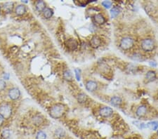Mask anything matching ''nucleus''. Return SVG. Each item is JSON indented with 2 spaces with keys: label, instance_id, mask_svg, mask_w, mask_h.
<instances>
[{
  "label": "nucleus",
  "instance_id": "c85d7f7f",
  "mask_svg": "<svg viewBox=\"0 0 158 139\" xmlns=\"http://www.w3.org/2000/svg\"><path fill=\"white\" fill-rule=\"evenodd\" d=\"M143 57L141 56V55L140 54H134L132 56V59L134 60H142Z\"/></svg>",
  "mask_w": 158,
  "mask_h": 139
},
{
  "label": "nucleus",
  "instance_id": "aec40b11",
  "mask_svg": "<svg viewBox=\"0 0 158 139\" xmlns=\"http://www.w3.org/2000/svg\"><path fill=\"white\" fill-rule=\"evenodd\" d=\"M32 122L37 126L41 125L44 122V118L41 115H35L32 118Z\"/></svg>",
  "mask_w": 158,
  "mask_h": 139
},
{
  "label": "nucleus",
  "instance_id": "4be33fe9",
  "mask_svg": "<svg viewBox=\"0 0 158 139\" xmlns=\"http://www.w3.org/2000/svg\"><path fill=\"white\" fill-rule=\"evenodd\" d=\"M13 7H14V3L13 2H7L4 5V10L6 12L10 13L11 11H12Z\"/></svg>",
  "mask_w": 158,
  "mask_h": 139
},
{
  "label": "nucleus",
  "instance_id": "f8f14e48",
  "mask_svg": "<svg viewBox=\"0 0 158 139\" xmlns=\"http://www.w3.org/2000/svg\"><path fill=\"white\" fill-rule=\"evenodd\" d=\"M110 103L113 106H115V107H119V106H120L121 104L122 103V99L121 97L118 96H115L110 98Z\"/></svg>",
  "mask_w": 158,
  "mask_h": 139
},
{
  "label": "nucleus",
  "instance_id": "ddd939ff",
  "mask_svg": "<svg viewBox=\"0 0 158 139\" xmlns=\"http://www.w3.org/2000/svg\"><path fill=\"white\" fill-rule=\"evenodd\" d=\"M146 79L148 82H153L157 79V74L153 70H149L146 72Z\"/></svg>",
  "mask_w": 158,
  "mask_h": 139
},
{
  "label": "nucleus",
  "instance_id": "f257e3e1",
  "mask_svg": "<svg viewBox=\"0 0 158 139\" xmlns=\"http://www.w3.org/2000/svg\"><path fill=\"white\" fill-rule=\"evenodd\" d=\"M65 113V108L63 105L60 103L55 104L51 108L49 115L53 119H60Z\"/></svg>",
  "mask_w": 158,
  "mask_h": 139
},
{
  "label": "nucleus",
  "instance_id": "dca6fc26",
  "mask_svg": "<svg viewBox=\"0 0 158 139\" xmlns=\"http://www.w3.org/2000/svg\"><path fill=\"white\" fill-rule=\"evenodd\" d=\"M120 12H121V9L119 7H114L111 9V10H110V16H111L112 18H117V17L119 15V14H120Z\"/></svg>",
  "mask_w": 158,
  "mask_h": 139
},
{
  "label": "nucleus",
  "instance_id": "6ab92c4d",
  "mask_svg": "<svg viewBox=\"0 0 158 139\" xmlns=\"http://www.w3.org/2000/svg\"><path fill=\"white\" fill-rule=\"evenodd\" d=\"M146 127L152 131H157L158 129V122L151 121L146 124Z\"/></svg>",
  "mask_w": 158,
  "mask_h": 139
},
{
  "label": "nucleus",
  "instance_id": "20e7f679",
  "mask_svg": "<svg viewBox=\"0 0 158 139\" xmlns=\"http://www.w3.org/2000/svg\"><path fill=\"white\" fill-rule=\"evenodd\" d=\"M12 115V108L8 103H3L0 106V115L4 119H8Z\"/></svg>",
  "mask_w": 158,
  "mask_h": 139
},
{
  "label": "nucleus",
  "instance_id": "6e6552de",
  "mask_svg": "<svg viewBox=\"0 0 158 139\" xmlns=\"http://www.w3.org/2000/svg\"><path fill=\"white\" fill-rule=\"evenodd\" d=\"M66 45L69 50L73 51H75L76 49H77L79 44H78V41L76 40L75 39L70 38V39H68V40L66 41Z\"/></svg>",
  "mask_w": 158,
  "mask_h": 139
},
{
  "label": "nucleus",
  "instance_id": "2eb2a0df",
  "mask_svg": "<svg viewBox=\"0 0 158 139\" xmlns=\"http://www.w3.org/2000/svg\"><path fill=\"white\" fill-rule=\"evenodd\" d=\"M35 9L38 12H43L46 9V3L44 1H37L35 3Z\"/></svg>",
  "mask_w": 158,
  "mask_h": 139
},
{
  "label": "nucleus",
  "instance_id": "0eeeda50",
  "mask_svg": "<svg viewBox=\"0 0 158 139\" xmlns=\"http://www.w3.org/2000/svg\"><path fill=\"white\" fill-rule=\"evenodd\" d=\"M9 96L12 100H16L20 97V91L18 88L13 87L9 89Z\"/></svg>",
  "mask_w": 158,
  "mask_h": 139
},
{
  "label": "nucleus",
  "instance_id": "7ed1b4c3",
  "mask_svg": "<svg viewBox=\"0 0 158 139\" xmlns=\"http://www.w3.org/2000/svg\"><path fill=\"white\" fill-rule=\"evenodd\" d=\"M134 39L131 37H125L120 40L119 47L124 51H128L134 47Z\"/></svg>",
  "mask_w": 158,
  "mask_h": 139
},
{
  "label": "nucleus",
  "instance_id": "4468645a",
  "mask_svg": "<svg viewBox=\"0 0 158 139\" xmlns=\"http://www.w3.org/2000/svg\"><path fill=\"white\" fill-rule=\"evenodd\" d=\"M27 11L26 7L24 4H19L16 8V14L18 16H23Z\"/></svg>",
  "mask_w": 158,
  "mask_h": 139
},
{
  "label": "nucleus",
  "instance_id": "393cba45",
  "mask_svg": "<svg viewBox=\"0 0 158 139\" xmlns=\"http://www.w3.org/2000/svg\"><path fill=\"white\" fill-rule=\"evenodd\" d=\"M10 135H11L10 130L8 129H4V130L2 131V132H1V136H2L3 138L5 139L9 138V136H10Z\"/></svg>",
  "mask_w": 158,
  "mask_h": 139
},
{
  "label": "nucleus",
  "instance_id": "1a4fd4ad",
  "mask_svg": "<svg viewBox=\"0 0 158 139\" xmlns=\"http://www.w3.org/2000/svg\"><path fill=\"white\" fill-rule=\"evenodd\" d=\"M148 108L146 105H141L140 106H138L137 108L136 111V115L137 117H143L147 114Z\"/></svg>",
  "mask_w": 158,
  "mask_h": 139
},
{
  "label": "nucleus",
  "instance_id": "9b49d317",
  "mask_svg": "<svg viewBox=\"0 0 158 139\" xmlns=\"http://www.w3.org/2000/svg\"><path fill=\"white\" fill-rule=\"evenodd\" d=\"M94 20L95 23L98 25H103L106 22V19L102 14H95L94 16Z\"/></svg>",
  "mask_w": 158,
  "mask_h": 139
},
{
  "label": "nucleus",
  "instance_id": "72a5a7b5",
  "mask_svg": "<svg viewBox=\"0 0 158 139\" xmlns=\"http://www.w3.org/2000/svg\"><path fill=\"white\" fill-rule=\"evenodd\" d=\"M157 136H158V129H157Z\"/></svg>",
  "mask_w": 158,
  "mask_h": 139
},
{
  "label": "nucleus",
  "instance_id": "9d476101",
  "mask_svg": "<svg viewBox=\"0 0 158 139\" xmlns=\"http://www.w3.org/2000/svg\"><path fill=\"white\" fill-rule=\"evenodd\" d=\"M86 89L89 92H94L98 88V84L96 82L93 80H89L85 84Z\"/></svg>",
  "mask_w": 158,
  "mask_h": 139
},
{
  "label": "nucleus",
  "instance_id": "423d86ee",
  "mask_svg": "<svg viewBox=\"0 0 158 139\" xmlns=\"http://www.w3.org/2000/svg\"><path fill=\"white\" fill-rule=\"evenodd\" d=\"M102 40L101 38L98 35H94L91 38L90 41H89V44H90L91 47L94 49H97L98 47H100L101 46Z\"/></svg>",
  "mask_w": 158,
  "mask_h": 139
},
{
  "label": "nucleus",
  "instance_id": "bb28decb",
  "mask_svg": "<svg viewBox=\"0 0 158 139\" xmlns=\"http://www.w3.org/2000/svg\"><path fill=\"white\" fill-rule=\"evenodd\" d=\"M134 123L136 124V126H137V127L141 129H143L146 127V124H144L143 122H140V121H136V122H134Z\"/></svg>",
  "mask_w": 158,
  "mask_h": 139
},
{
  "label": "nucleus",
  "instance_id": "5701e85b",
  "mask_svg": "<svg viewBox=\"0 0 158 139\" xmlns=\"http://www.w3.org/2000/svg\"><path fill=\"white\" fill-rule=\"evenodd\" d=\"M47 135L43 131H39L36 134V139H47Z\"/></svg>",
  "mask_w": 158,
  "mask_h": 139
},
{
  "label": "nucleus",
  "instance_id": "39448f33",
  "mask_svg": "<svg viewBox=\"0 0 158 139\" xmlns=\"http://www.w3.org/2000/svg\"><path fill=\"white\" fill-rule=\"evenodd\" d=\"M114 110L112 108L108 107V106H104L100 108L99 110V115L102 117L108 118L113 115Z\"/></svg>",
  "mask_w": 158,
  "mask_h": 139
},
{
  "label": "nucleus",
  "instance_id": "a211bd4d",
  "mask_svg": "<svg viewBox=\"0 0 158 139\" xmlns=\"http://www.w3.org/2000/svg\"><path fill=\"white\" fill-rule=\"evenodd\" d=\"M43 15L45 18L49 19L53 16V15H54V11H53V9H51V8L46 7V9L43 11Z\"/></svg>",
  "mask_w": 158,
  "mask_h": 139
},
{
  "label": "nucleus",
  "instance_id": "473e14b6",
  "mask_svg": "<svg viewBox=\"0 0 158 139\" xmlns=\"http://www.w3.org/2000/svg\"><path fill=\"white\" fill-rule=\"evenodd\" d=\"M4 122V118L0 115V126H1L3 124Z\"/></svg>",
  "mask_w": 158,
  "mask_h": 139
},
{
  "label": "nucleus",
  "instance_id": "f3484780",
  "mask_svg": "<svg viewBox=\"0 0 158 139\" xmlns=\"http://www.w3.org/2000/svg\"><path fill=\"white\" fill-rule=\"evenodd\" d=\"M63 76L64 79L68 82L73 80V75H72V72L70 70L68 69L65 70L63 74Z\"/></svg>",
  "mask_w": 158,
  "mask_h": 139
},
{
  "label": "nucleus",
  "instance_id": "cd10ccee",
  "mask_svg": "<svg viewBox=\"0 0 158 139\" xmlns=\"http://www.w3.org/2000/svg\"><path fill=\"white\" fill-rule=\"evenodd\" d=\"M75 77L77 79V81H80L81 80V71L79 69H75Z\"/></svg>",
  "mask_w": 158,
  "mask_h": 139
},
{
  "label": "nucleus",
  "instance_id": "c9c22d12",
  "mask_svg": "<svg viewBox=\"0 0 158 139\" xmlns=\"http://www.w3.org/2000/svg\"><path fill=\"white\" fill-rule=\"evenodd\" d=\"M92 139H97V138H92Z\"/></svg>",
  "mask_w": 158,
  "mask_h": 139
},
{
  "label": "nucleus",
  "instance_id": "7c9ffc66",
  "mask_svg": "<svg viewBox=\"0 0 158 139\" xmlns=\"http://www.w3.org/2000/svg\"><path fill=\"white\" fill-rule=\"evenodd\" d=\"M150 65L153 68L157 67V63H155V61H150Z\"/></svg>",
  "mask_w": 158,
  "mask_h": 139
},
{
  "label": "nucleus",
  "instance_id": "f03ea898",
  "mask_svg": "<svg viewBox=\"0 0 158 139\" xmlns=\"http://www.w3.org/2000/svg\"><path fill=\"white\" fill-rule=\"evenodd\" d=\"M141 47L142 50L146 52H151L155 48V41L151 38H146L143 39L141 43Z\"/></svg>",
  "mask_w": 158,
  "mask_h": 139
},
{
  "label": "nucleus",
  "instance_id": "b1692460",
  "mask_svg": "<svg viewBox=\"0 0 158 139\" xmlns=\"http://www.w3.org/2000/svg\"><path fill=\"white\" fill-rule=\"evenodd\" d=\"M55 135L58 138H63L66 135V131H65L63 129H56L55 131Z\"/></svg>",
  "mask_w": 158,
  "mask_h": 139
},
{
  "label": "nucleus",
  "instance_id": "c756f323",
  "mask_svg": "<svg viewBox=\"0 0 158 139\" xmlns=\"http://www.w3.org/2000/svg\"><path fill=\"white\" fill-rule=\"evenodd\" d=\"M6 87H7L6 82L4 79H0V91L4 90Z\"/></svg>",
  "mask_w": 158,
  "mask_h": 139
},
{
  "label": "nucleus",
  "instance_id": "2f4dec72",
  "mask_svg": "<svg viewBox=\"0 0 158 139\" xmlns=\"http://www.w3.org/2000/svg\"><path fill=\"white\" fill-rule=\"evenodd\" d=\"M9 77H10V75H9V73H5L4 75V79L8 80V79H9Z\"/></svg>",
  "mask_w": 158,
  "mask_h": 139
},
{
  "label": "nucleus",
  "instance_id": "e433bc0d",
  "mask_svg": "<svg viewBox=\"0 0 158 139\" xmlns=\"http://www.w3.org/2000/svg\"><path fill=\"white\" fill-rule=\"evenodd\" d=\"M155 139H158V138H155Z\"/></svg>",
  "mask_w": 158,
  "mask_h": 139
},
{
  "label": "nucleus",
  "instance_id": "a878e982",
  "mask_svg": "<svg viewBox=\"0 0 158 139\" xmlns=\"http://www.w3.org/2000/svg\"><path fill=\"white\" fill-rule=\"evenodd\" d=\"M101 5L104 7L105 9H109L112 7L113 5V2L111 1H104L101 3Z\"/></svg>",
  "mask_w": 158,
  "mask_h": 139
},
{
  "label": "nucleus",
  "instance_id": "f704fd0d",
  "mask_svg": "<svg viewBox=\"0 0 158 139\" xmlns=\"http://www.w3.org/2000/svg\"><path fill=\"white\" fill-rule=\"evenodd\" d=\"M0 10H1V7H0Z\"/></svg>",
  "mask_w": 158,
  "mask_h": 139
},
{
  "label": "nucleus",
  "instance_id": "412c9836",
  "mask_svg": "<svg viewBox=\"0 0 158 139\" xmlns=\"http://www.w3.org/2000/svg\"><path fill=\"white\" fill-rule=\"evenodd\" d=\"M77 101L79 103H84L87 100V96L86 94L84 93H79V94L77 95Z\"/></svg>",
  "mask_w": 158,
  "mask_h": 139
}]
</instances>
